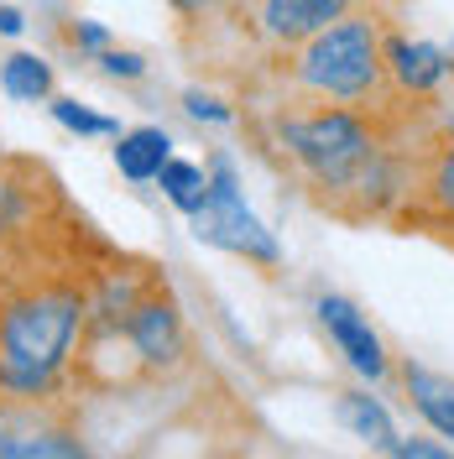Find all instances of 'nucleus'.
Listing matches in <instances>:
<instances>
[{"label":"nucleus","mask_w":454,"mask_h":459,"mask_svg":"<svg viewBox=\"0 0 454 459\" xmlns=\"http://www.w3.org/2000/svg\"><path fill=\"white\" fill-rule=\"evenodd\" d=\"M94 282L48 272L22 277L0 292V392L11 397H53L63 371L74 366V344H84Z\"/></svg>","instance_id":"f257e3e1"},{"label":"nucleus","mask_w":454,"mask_h":459,"mask_svg":"<svg viewBox=\"0 0 454 459\" xmlns=\"http://www.w3.org/2000/svg\"><path fill=\"white\" fill-rule=\"evenodd\" d=\"M397 22L392 5H361L340 22L303 37L292 53H283V79L292 94L309 100H340V105H392L402 100L387 79V27Z\"/></svg>","instance_id":"f03ea898"},{"label":"nucleus","mask_w":454,"mask_h":459,"mask_svg":"<svg viewBox=\"0 0 454 459\" xmlns=\"http://www.w3.org/2000/svg\"><path fill=\"white\" fill-rule=\"evenodd\" d=\"M188 220H194V235H199L204 246H220L230 256L256 261V266H283V246H277V235L246 209L235 162H230L225 152L209 157V199H204Z\"/></svg>","instance_id":"7ed1b4c3"},{"label":"nucleus","mask_w":454,"mask_h":459,"mask_svg":"<svg viewBox=\"0 0 454 459\" xmlns=\"http://www.w3.org/2000/svg\"><path fill=\"white\" fill-rule=\"evenodd\" d=\"M89 324L115 329L126 340V350H131V360L146 366V371H172L188 355V324H183V308H178V298H172V287L162 277H152L126 314L89 318Z\"/></svg>","instance_id":"20e7f679"},{"label":"nucleus","mask_w":454,"mask_h":459,"mask_svg":"<svg viewBox=\"0 0 454 459\" xmlns=\"http://www.w3.org/2000/svg\"><path fill=\"white\" fill-rule=\"evenodd\" d=\"M48 397H11L0 392V455L5 459H68L84 455V438L74 423H57L53 412H37Z\"/></svg>","instance_id":"39448f33"},{"label":"nucleus","mask_w":454,"mask_h":459,"mask_svg":"<svg viewBox=\"0 0 454 459\" xmlns=\"http://www.w3.org/2000/svg\"><path fill=\"white\" fill-rule=\"evenodd\" d=\"M313 314H319V329L329 334V344L350 360V371L366 376L371 386L392 381V366H397V360L387 355L381 334L371 329V318L361 314L350 298H340V292H319V298H313Z\"/></svg>","instance_id":"423d86ee"},{"label":"nucleus","mask_w":454,"mask_h":459,"mask_svg":"<svg viewBox=\"0 0 454 459\" xmlns=\"http://www.w3.org/2000/svg\"><path fill=\"white\" fill-rule=\"evenodd\" d=\"M381 53H387V79L402 100H439L454 79V57L428 37H407L397 22L387 27Z\"/></svg>","instance_id":"0eeeda50"},{"label":"nucleus","mask_w":454,"mask_h":459,"mask_svg":"<svg viewBox=\"0 0 454 459\" xmlns=\"http://www.w3.org/2000/svg\"><path fill=\"white\" fill-rule=\"evenodd\" d=\"M392 381H397L407 412H418L439 438H450V449H454V376L433 371V366H418V360H397Z\"/></svg>","instance_id":"6e6552de"},{"label":"nucleus","mask_w":454,"mask_h":459,"mask_svg":"<svg viewBox=\"0 0 454 459\" xmlns=\"http://www.w3.org/2000/svg\"><path fill=\"white\" fill-rule=\"evenodd\" d=\"M335 418H340L361 444L381 449V455L397 444V423H392V412L381 407V397H371V392H340V397H335Z\"/></svg>","instance_id":"1a4fd4ad"},{"label":"nucleus","mask_w":454,"mask_h":459,"mask_svg":"<svg viewBox=\"0 0 454 459\" xmlns=\"http://www.w3.org/2000/svg\"><path fill=\"white\" fill-rule=\"evenodd\" d=\"M168 157H172V136L157 131V126H136V131L115 136V168L126 172L131 183H152Z\"/></svg>","instance_id":"9d476101"},{"label":"nucleus","mask_w":454,"mask_h":459,"mask_svg":"<svg viewBox=\"0 0 454 459\" xmlns=\"http://www.w3.org/2000/svg\"><path fill=\"white\" fill-rule=\"evenodd\" d=\"M0 89L22 105H37V100H53V63L37 53H11L0 63Z\"/></svg>","instance_id":"9b49d317"},{"label":"nucleus","mask_w":454,"mask_h":459,"mask_svg":"<svg viewBox=\"0 0 454 459\" xmlns=\"http://www.w3.org/2000/svg\"><path fill=\"white\" fill-rule=\"evenodd\" d=\"M157 183H162V194H168V204L178 214H194L209 199V168L188 162V157H168L162 172H157Z\"/></svg>","instance_id":"f8f14e48"},{"label":"nucleus","mask_w":454,"mask_h":459,"mask_svg":"<svg viewBox=\"0 0 454 459\" xmlns=\"http://www.w3.org/2000/svg\"><path fill=\"white\" fill-rule=\"evenodd\" d=\"M48 110H53V120L63 126V131H74V136H120V120L84 110L79 100H63V94H53V100H48Z\"/></svg>","instance_id":"ddd939ff"},{"label":"nucleus","mask_w":454,"mask_h":459,"mask_svg":"<svg viewBox=\"0 0 454 459\" xmlns=\"http://www.w3.org/2000/svg\"><path fill=\"white\" fill-rule=\"evenodd\" d=\"M110 79H146V57L142 53H120V48H105V53L94 57Z\"/></svg>","instance_id":"4468645a"},{"label":"nucleus","mask_w":454,"mask_h":459,"mask_svg":"<svg viewBox=\"0 0 454 459\" xmlns=\"http://www.w3.org/2000/svg\"><path fill=\"white\" fill-rule=\"evenodd\" d=\"M68 42H74L79 53L100 57V53H105V48H110V31L100 27V22H74V27H68Z\"/></svg>","instance_id":"2eb2a0df"},{"label":"nucleus","mask_w":454,"mask_h":459,"mask_svg":"<svg viewBox=\"0 0 454 459\" xmlns=\"http://www.w3.org/2000/svg\"><path fill=\"white\" fill-rule=\"evenodd\" d=\"M183 110L199 115V120H214V126H230V120H235V110H225L214 94H199V89H188V94H183Z\"/></svg>","instance_id":"dca6fc26"},{"label":"nucleus","mask_w":454,"mask_h":459,"mask_svg":"<svg viewBox=\"0 0 454 459\" xmlns=\"http://www.w3.org/2000/svg\"><path fill=\"white\" fill-rule=\"evenodd\" d=\"M387 455H397V459H444L450 444H428V438H402L397 433V444H392Z\"/></svg>","instance_id":"f3484780"},{"label":"nucleus","mask_w":454,"mask_h":459,"mask_svg":"<svg viewBox=\"0 0 454 459\" xmlns=\"http://www.w3.org/2000/svg\"><path fill=\"white\" fill-rule=\"evenodd\" d=\"M168 5L178 11V16H183V22H199V16H209L220 0H168Z\"/></svg>","instance_id":"a211bd4d"},{"label":"nucleus","mask_w":454,"mask_h":459,"mask_svg":"<svg viewBox=\"0 0 454 459\" xmlns=\"http://www.w3.org/2000/svg\"><path fill=\"white\" fill-rule=\"evenodd\" d=\"M22 27H27V16H22L16 5H0V37H16Z\"/></svg>","instance_id":"6ab92c4d"},{"label":"nucleus","mask_w":454,"mask_h":459,"mask_svg":"<svg viewBox=\"0 0 454 459\" xmlns=\"http://www.w3.org/2000/svg\"><path fill=\"white\" fill-rule=\"evenodd\" d=\"M433 126H439L444 136H454V110H433Z\"/></svg>","instance_id":"aec40b11"}]
</instances>
